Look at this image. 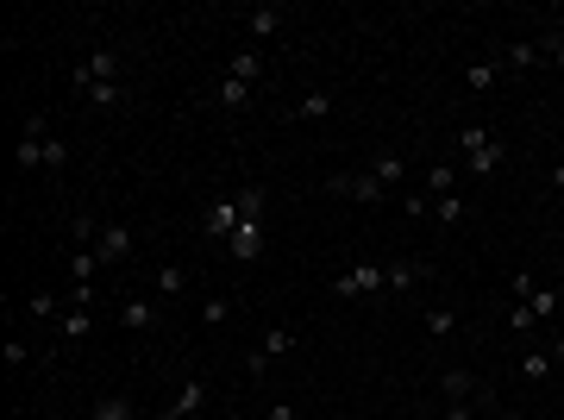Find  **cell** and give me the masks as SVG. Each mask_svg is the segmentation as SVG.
I'll list each match as a JSON object with an SVG mask.
<instances>
[{"label": "cell", "instance_id": "1", "mask_svg": "<svg viewBox=\"0 0 564 420\" xmlns=\"http://www.w3.org/2000/svg\"><path fill=\"white\" fill-rule=\"evenodd\" d=\"M458 151H464V170L470 176H496L508 163V138H496L489 126H464L458 132Z\"/></svg>", "mask_w": 564, "mask_h": 420}, {"label": "cell", "instance_id": "2", "mask_svg": "<svg viewBox=\"0 0 564 420\" xmlns=\"http://www.w3.org/2000/svg\"><path fill=\"white\" fill-rule=\"evenodd\" d=\"M132 251H138V232H132L126 220H107L101 239H94V258H101V270H126Z\"/></svg>", "mask_w": 564, "mask_h": 420}, {"label": "cell", "instance_id": "3", "mask_svg": "<svg viewBox=\"0 0 564 420\" xmlns=\"http://www.w3.org/2000/svg\"><path fill=\"white\" fill-rule=\"evenodd\" d=\"M295 345H301V333H295V326H264V339L251 345V358H245V370H251V377H264V370H270L276 358H289Z\"/></svg>", "mask_w": 564, "mask_h": 420}, {"label": "cell", "instance_id": "4", "mask_svg": "<svg viewBox=\"0 0 564 420\" xmlns=\"http://www.w3.org/2000/svg\"><path fill=\"white\" fill-rule=\"evenodd\" d=\"M433 283V264L427 258H395L383 264V295H414V289H427Z\"/></svg>", "mask_w": 564, "mask_h": 420}, {"label": "cell", "instance_id": "5", "mask_svg": "<svg viewBox=\"0 0 564 420\" xmlns=\"http://www.w3.org/2000/svg\"><path fill=\"white\" fill-rule=\"evenodd\" d=\"M326 195H339V201H364V207H376V201H383L389 189H383V182H376L370 170H345V176H333V182H326Z\"/></svg>", "mask_w": 564, "mask_h": 420}, {"label": "cell", "instance_id": "6", "mask_svg": "<svg viewBox=\"0 0 564 420\" xmlns=\"http://www.w3.org/2000/svg\"><path fill=\"white\" fill-rule=\"evenodd\" d=\"M333 295L339 301H358V295H383V264H351L333 276Z\"/></svg>", "mask_w": 564, "mask_h": 420}, {"label": "cell", "instance_id": "7", "mask_svg": "<svg viewBox=\"0 0 564 420\" xmlns=\"http://www.w3.org/2000/svg\"><path fill=\"white\" fill-rule=\"evenodd\" d=\"M207 402H214V383H207V377H182V389H176V402L170 408H163L157 420H195Z\"/></svg>", "mask_w": 564, "mask_h": 420}, {"label": "cell", "instance_id": "8", "mask_svg": "<svg viewBox=\"0 0 564 420\" xmlns=\"http://www.w3.org/2000/svg\"><path fill=\"white\" fill-rule=\"evenodd\" d=\"M195 232H201L207 245H226L232 232H239V201H207V207H201V226H195Z\"/></svg>", "mask_w": 564, "mask_h": 420}, {"label": "cell", "instance_id": "9", "mask_svg": "<svg viewBox=\"0 0 564 420\" xmlns=\"http://www.w3.org/2000/svg\"><path fill=\"white\" fill-rule=\"evenodd\" d=\"M113 320H120L126 333H157V326H163V308H157L151 295H126L120 308H113Z\"/></svg>", "mask_w": 564, "mask_h": 420}, {"label": "cell", "instance_id": "10", "mask_svg": "<svg viewBox=\"0 0 564 420\" xmlns=\"http://www.w3.org/2000/svg\"><path fill=\"white\" fill-rule=\"evenodd\" d=\"M69 82H76L82 95H88L94 82H120V57H113V51H88L76 69H69Z\"/></svg>", "mask_w": 564, "mask_h": 420}, {"label": "cell", "instance_id": "11", "mask_svg": "<svg viewBox=\"0 0 564 420\" xmlns=\"http://www.w3.org/2000/svg\"><path fill=\"white\" fill-rule=\"evenodd\" d=\"M44 145H51V126H44V113H32V120H26V132H19V151H13V163H19V170H44Z\"/></svg>", "mask_w": 564, "mask_h": 420}, {"label": "cell", "instance_id": "12", "mask_svg": "<svg viewBox=\"0 0 564 420\" xmlns=\"http://www.w3.org/2000/svg\"><path fill=\"white\" fill-rule=\"evenodd\" d=\"M282 19H289L282 7H251V13H245V44H257V51H264V44L282 32Z\"/></svg>", "mask_w": 564, "mask_h": 420}, {"label": "cell", "instance_id": "13", "mask_svg": "<svg viewBox=\"0 0 564 420\" xmlns=\"http://www.w3.org/2000/svg\"><path fill=\"white\" fill-rule=\"evenodd\" d=\"M326 113H333V88H308V95H301L289 113H282V120H295V126H314V120H326Z\"/></svg>", "mask_w": 564, "mask_h": 420}, {"label": "cell", "instance_id": "14", "mask_svg": "<svg viewBox=\"0 0 564 420\" xmlns=\"http://www.w3.org/2000/svg\"><path fill=\"white\" fill-rule=\"evenodd\" d=\"M207 101H214V107H226V113H245V107H251V82H239V76H220L214 88H207Z\"/></svg>", "mask_w": 564, "mask_h": 420}, {"label": "cell", "instance_id": "15", "mask_svg": "<svg viewBox=\"0 0 564 420\" xmlns=\"http://www.w3.org/2000/svg\"><path fill=\"white\" fill-rule=\"evenodd\" d=\"M226 251H232V258H239V264H251L257 251H264V220H239V232H232V239H226Z\"/></svg>", "mask_w": 564, "mask_h": 420}, {"label": "cell", "instance_id": "16", "mask_svg": "<svg viewBox=\"0 0 564 420\" xmlns=\"http://www.w3.org/2000/svg\"><path fill=\"white\" fill-rule=\"evenodd\" d=\"M364 170H370L376 182H383V189H395V182L408 176V157H402V151H376V157L364 163Z\"/></svg>", "mask_w": 564, "mask_h": 420}, {"label": "cell", "instance_id": "17", "mask_svg": "<svg viewBox=\"0 0 564 420\" xmlns=\"http://www.w3.org/2000/svg\"><path fill=\"white\" fill-rule=\"evenodd\" d=\"M496 82H502V63L496 57H483V63L464 69V88H470V95H496Z\"/></svg>", "mask_w": 564, "mask_h": 420}, {"label": "cell", "instance_id": "18", "mask_svg": "<svg viewBox=\"0 0 564 420\" xmlns=\"http://www.w3.org/2000/svg\"><path fill=\"white\" fill-rule=\"evenodd\" d=\"M496 63L521 76V69H533V63H539V44H533V38H514V44H502V51H496Z\"/></svg>", "mask_w": 564, "mask_h": 420}, {"label": "cell", "instance_id": "19", "mask_svg": "<svg viewBox=\"0 0 564 420\" xmlns=\"http://www.w3.org/2000/svg\"><path fill=\"white\" fill-rule=\"evenodd\" d=\"M226 76L257 82V76H264V51H257V44H239V51H232V63H226Z\"/></svg>", "mask_w": 564, "mask_h": 420}, {"label": "cell", "instance_id": "20", "mask_svg": "<svg viewBox=\"0 0 564 420\" xmlns=\"http://www.w3.org/2000/svg\"><path fill=\"white\" fill-rule=\"evenodd\" d=\"M552 352H521V358H514V377H521V383H546L552 377Z\"/></svg>", "mask_w": 564, "mask_h": 420}, {"label": "cell", "instance_id": "21", "mask_svg": "<svg viewBox=\"0 0 564 420\" xmlns=\"http://www.w3.org/2000/svg\"><path fill=\"white\" fill-rule=\"evenodd\" d=\"M88 333H94V314H88V308H69V314L57 320V339H63V345H82Z\"/></svg>", "mask_w": 564, "mask_h": 420}, {"label": "cell", "instance_id": "22", "mask_svg": "<svg viewBox=\"0 0 564 420\" xmlns=\"http://www.w3.org/2000/svg\"><path fill=\"white\" fill-rule=\"evenodd\" d=\"M94 270H101L94 245H76V258H69V283H76V289H94Z\"/></svg>", "mask_w": 564, "mask_h": 420}, {"label": "cell", "instance_id": "23", "mask_svg": "<svg viewBox=\"0 0 564 420\" xmlns=\"http://www.w3.org/2000/svg\"><path fill=\"white\" fill-rule=\"evenodd\" d=\"M483 383L470 377V370H445V402H477Z\"/></svg>", "mask_w": 564, "mask_h": 420}, {"label": "cell", "instance_id": "24", "mask_svg": "<svg viewBox=\"0 0 564 420\" xmlns=\"http://www.w3.org/2000/svg\"><path fill=\"white\" fill-rule=\"evenodd\" d=\"M88 420H138V408H132V395H101L88 408Z\"/></svg>", "mask_w": 564, "mask_h": 420}, {"label": "cell", "instance_id": "25", "mask_svg": "<svg viewBox=\"0 0 564 420\" xmlns=\"http://www.w3.org/2000/svg\"><path fill=\"white\" fill-rule=\"evenodd\" d=\"M26 314H32V320H51V326H57V320L69 314V308H63V301H57L51 289H32V295H26Z\"/></svg>", "mask_w": 564, "mask_h": 420}, {"label": "cell", "instance_id": "26", "mask_svg": "<svg viewBox=\"0 0 564 420\" xmlns=\"http://www.w3.org/2000/svg\"><path fill=\"white\" fill-rule=\"evenodd\" d=\"M82 101H88V107H126L132 95H126V82H94Z\"/></svg>", "mask_w": 564, "mask_h": 420}, {"label": "cell", "instance_id": "27", "mask_svg": "<svg viewBox=\"0 0 564 420\" xmlns=\"http://www.w3.org/2000/svg\"><path fill=\"white\" fill-rule=\"evenodd\" d=\"M521 308H527V314H533V320H552V314H558V308H564V295H558V289H533V295H527V301H521Z\"/></svg>", "mask_w": 564, "mask_h": 420}, {"label": "cell", "instance_id": "28", "mask_svg": "<svg viewBox=\"0 0 564 420\" xmlns=\"http://www.w3.org/2000/svg\"><path fill=\"white\" fill-rule=\"evenodd\" d=\"M420 326H427V339H452L458 333V314L452 308H427V314H420Z\"/></svg>", "mask_w": 564, "mask_h": 420}, {"label": "cell", "instance_id": "29", "mask_svg": "<svg viewBox=\"0 0 564 420\" xmlns=\"http://www.w3.org/2000/svg\"><path fill=\"white\" fill-rule=\"evenodd\" d=\"M157 295H163V301H182V295H188V270L163 264V270H157Z\"/></svg>", "mask_w": 564, "mask_h": 420}, {"label": "cell", "instance_id": "30", "mask_svg": "<svg viewBox=\"0 0 564 420\" xmlns=\"http://www.w3.org/2000/svg\"><path fill=\"white\" fill-rule=\"evenodd\" d=\"M452 189H458L452 163H427V189H420V195H452Z\"/></svg>", "mask_w": 564, "mask_h": 420}, {"label": "cell", "instance_id": "31", "mask_svg": "<svg viewBox=\"0 0 564 420\" xmlns=\"http://www.w3.org/2000/svg\"><path fill=\"white\" fill-rule=\"evenodd\" d=\"M433 220H439V226H458V220H464V195H458V189H452V195H433Z\"/></svg>", "mask_w": 564, "mask_h": 420}, {"label": "cell", "instance_id": "32", "mask_svg": "<svg viewBox=\"0 0 564 420\" xmlns=\"http://www.w3.org/2000/svg\"><path fill=\"white\" fill-rule=\"evenodd\" d=\"M232 201H239V220H264V189H239Z\"/></svg>", "mask_w": 564, "mask_h": 420}, {"label": "cell", "instance_id": "33", "mask_svg": "<svg viewBox=\"0 0 564 420\" xmlns=\"http://www.w3.org/2000/svg\"><path fill=\"white\" fill-rule=\"evenodd\" d=\"M201 320H207V326H226V320H232V301H226V295H207V301H201Z\"/></svg>", "mask_w": 564, "mask_h": 420}, {"label": "cell", "instance_id": "34", "mask_svg": "<svg viewBox=\"0 0 564 420\" xmlns=\"http://www.w3.org/2000/svg\"><path fill=\"white\" fill-rule=\"evenodd\" d=\"M0 358H7V370H26L32 364V345L26 339H7V352H0Z\"/></svg>", "mask_w": 564, "mask_h": 420}, {"label": "cell", "instance_id": "35", "mask_svg": "<svg viewBox=\"0 0 564 420\" xmlns=\"http://www.w3.org/2000/svg\"><path fill=\"white\" fill-rule=\"evenodd\" d=\"M508 326H514V333H521V339H527V333H533V326H539V320H533V314L521 308V301H514V308H508Z\"/></svg>", "mask_w": 564, "mask_h": 420}, {"label": "cell", "instance_id": "36", "mask_svg": "<svg viewBox=\"0 0 564 420\" xmlns=\"http://www.w3.org/2000/svg\"><path fill=\"white\" fill-rule=\"evenodd\" d=\"M63 163H69V145H63V138H51V145H44V170H63Z\"/></svg>", "mask_w": 564, "mask_h": 420}, {"label": "cell", "instance_id": "37", "mask_svg": "<svg viewBox=\"0 0 564 420\" xmlns=\"http://www.w3.org/2000/svg\"><path fill=\"white\" fill-rule=\"evenodd\" d=\"M546 189H552V195H564V163H558V170L546 176Z\"/></svg>", "mask_w": 564, "mask_h": 420}, {"label": "cell", "instance_id": "38", "mask_svg": "<svg viewBox=\"0 0 564 420\" xmlns=\"http://www.w3.org/2000/svg\"><path fill=\"white\" fill-rule=\"evenodd\" d=\"M552 364H558V370H564V333H558V339H552Z\"/></svg>", "mask_w": 564, "mask_h": 420}, {"label": "cell", "instance_id": "39", "mask_svg": "<svg viewBox=\"0 0 564 420\" xmlns=\"http://www.w3.org/2000/svg\"><path fill=\"white\" fill-rule=\"evenodd\" d=\"M445 420H470V408H464V402H452V408H445Z\"/></svg>", "mask_w": 564, "mask_h": 420}, {"label": "cell", "instance_id": "40", "mask_svg": "<svg viewBox=\"0 0 564 420\" xmlns=\"http://www.w3.org/2000/svg\"><path fill=\"white\" fill-rule=\"evenodd\" d=\"M546 38H552V44H564V19H552V32H546Z\"/></svg>", "mask_w": 564, "mask_h": 420}, {"label": "cell", "instance_id": "41", "mask_svg": "<svg viewBox=\"0 0 564 420\" xmlns=\"http://www.w3.org/2000/svg\"><path fill=\"white\" fill-rule=\"evenodd\" d=\"M502 420H533V414H521V408H514V414H502Z\"/></svg>", "mask_w": 564, "mask_h": 420}, {"label": "cell", "instance_id": "42", "mask_svg": "<svg viewBox=\"0 0 564 420\" xmlns=\"http://www.w3.org/2000/svg\"><path fill=\"white\" fill-rule=\"evenodd\" d=\"M295 420H301V414H295Z\"/></svg>", "mask_w": 564, "mask_h": 420}]
</instances>
